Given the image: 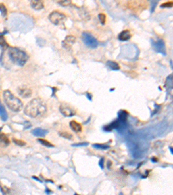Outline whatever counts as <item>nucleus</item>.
<instances>
[{"label":"nucleus","instance_id":"obj_10","mask_svg":"<svg viewBox=\"0 0 173 195\" xmlns=\"http://www.w3.org/2000/svg\"><path fill=\"white\" fill-rule=\"evenodd\" d=\"M30 5L34 10H36V11L42 10L43 8V3L42 1H39V0H33L30 3Z\"/></svg>","mask_w":173,"mask_h":195},{"label":"nucleus","instance_id":"obj_26","mask_svg":"<svg viewBox=\"0 0 173 195\" xmlns=\"http://www.w3.org/2000/svg\"><path fill=\"white\" fill-rule=\"evenodd\" d=\"M13 142H14V143H15V144H17V145H18V146H20V147H22V146H24V145H25V142H23V141H20V140L13 139Z\"/></svg>","mask_w":173,"mask_h":195},{"label":"nucleus","instance_id":"obj_25","mask_svg":"<svg viewBox=\"0 0 173 195\" xmlns=\"http://www.w3.org/2000/svg\"><path fill=\"white\" fill-rule=\"evenodd\" d=\"M61 5H63V6H67L68 5L71 4V1L70 0H62V1H59L58 2Z\"/></svg>","mask_w":173,"mask_h":195},{"label":"nucleus","instance_id":"obj_24","mask_svg":"<svg viewBox=\"0 0 173 195\" xmlns=\"http://www.w3.org/2000/svg\"><path fill=\"white\" fill-rule=\"evenodd\" d=\"M172 2L170 1H169V2H166V3H164V4H162L161 5V7L162 8H171L172 7Z\"/></svg>","mask_w":173,"mask_h":195},{"label":"nucleus","instance_id":"obj_21","mask_svg":"<svg viewBox=\"0 0 173 195\" xmlns=\"http://www.w3.org/2000/svg\"><path fill=\"white\" fill-rule=\"evenodd\" d=\"M60 135H61V137L66 138V139H68V140H72V139H73L72 135H70V134L68 133V132H61V133H60Z\"/></svg>","mask_w":173,"mask_h":195},{"label":"nucleus","instance_id":"obj_18","mask_svg":"<svg viewBox=\"0 0 173 195\" xmlns=\"http://www.w3.org/2000/svg\"><path fill=\"white\" fill-rule=\"evenodd\" d=\"M38 142H39L42 145H43V146H45V147H48V148H53V147H54V145H53L52 143H50L49 142H48V141H46V140H43V139H38Z\"/></svg>","mask_w":173,"mask_h":195},{"label":"nucleus","instance_id":"obj_28","mask_svg":"<svg viewBox=\"0 0 173 195\" xmlns=\"http://www.w3.org/2000/svg\"><path fill=\"white\" fill-rule=\"evenodd\" d=\"M103 162H104V158H101V160H100V166H101V168H103Z\"/></svg>","mask_w":173,"mask_h":195},{"label":"nucleus","instance_id":"obj_31","mask_svg":"<svg viewBox=\"0 0 173 195\" xmlns=\"http://www.w3.org/2000/svg\"><path fill=\"white\" fill-rule=\"evenodd\" d=\"M0 131H1V127H0Z\"/></svg>","mask_w":173,"mask_h":195},{"label":"nucleus","instance_id":"obj_20","mask_svg":"<svg viewBox=\"0 0 173 195\" xmlns=\"http://www.w3.org/2000/svg\"><path fill=\"white\" fill-rule=\"evenodd\" d=\"M93 147L95 148H99V149H108L109 146L108 145H103V144H93Z\"/></svg>","mask_w":173,"mask_h":195},{"label":"nucleus","instance_id":"obj_29","mask_svg":"<svg viewBox=\"0 0 173 195\" xmlns=\"http://www.w3.org/2000/svg\"><path fill=\"white\" fill-rule=\"evenodd\" d=\"M170 153H171V154H173V151H172V148H171V147H170Z\"/></svg>","mask_w":173,"mask_h":195},{"label":"nucleus","instance_id":"obj_2","mask_svg":"<svg viewBox=\"0 0 173 195\" xmlns=\"http://www.w3.org/2000/svg\"><path fill=\"white\" fill-rule=\"evenodd\" d=\"M8 55L11 62L19 66H24L29 60V56L25 51L15 47H9Z\"/></svg>","mask_w":173,"mask_h":195},{"label":"nucleus","instance_id":"obj_19","mask_svg":"<svg viewBox=\"0 0 173 195\" xmlns=\"http://www.w3.org/2000/svg\"><path fill=\"white\" fill-rule=\"evenodd\" d=\"M0 47H1L3 49H5V48H8V44L6 43V41L5 40V38L3 37H0Z\"/></svg>","mask_w":173,"mask_h":195},{"label":"nucleus","instance_id":"obj_7","mask_svg":"<svg viewBox=\"0 0 173 195\" xmlns=\"http://www.w3.org/2000/svg\"><path fill=\"white\" fill-rule=\"evenodd\" d=\"M18 93H19V95L22 97H24V98H29L31 95L32 91H31V89H30L26 86H21V87L18 88Z\"/></svg>","mask_w":173,"mask_h":195},{"label":"nucleus","instance_id":"obj_6","mask_svg":"<svg viewBox=\"0 0 173 195\" xmlns=\"http://www.w3.org/2000/svg\"><path fill=\"white\" fill-rule=\"evenodd\" d=\"M60 111L63 115H65L67 117H71L75 114V111L72 108H70L69 106L65 105V104H61L60 106Z\"/></svg>","mask_w":173,"mask_h":195},{"label":"nucleus","instance_id":"obj_30","mask_svg":"<svg viewBox=\"0 0 173 195\" xmlns=\"http://www.w3.org/2000/svg\"><path fill=\"white\" fill-rule=\"evenodd\" d=\"M120 195H123V194H122V193H120Z\"/></svg>","mask_w":173,"mask_h":195},{"label":"nucleus","instance_id":"obj_13","mask_svg":"<svg viewBox=\"0 0 173 195\" xmlns=\"http://www.w3.org/2000/svg\"><path fill=\"white\" fill-rule=\"evenodd\" d=\"M107 65L112 70H120V65L114 61H107Z\"/></svg>","mask_w":173,"mask_h":195},{"label":"nucleus","instance_id":"obj_22","mask_svg":"<svg viewBox=\"0 0 173 195\" xmlns=\"http://www.w3.org/2000/svg\"><path fill=\"white\" fill-rule=\"evenodd\" d=\"M0 11H1V13H2V16L3 17H5L6 14H7V10L5 8V6L3 5V4H0Z\"/></svg>","mask_w":173,"mask_h":195},{"label":"nucleus","instance_id":"obj_27","mask_svg":"<svg viewBox=\"0 0 173 195\" xmlns=\"http://www.w3.org/2000/svg\"><path fill=\"white\" fill-rule=\"evenodd\" d=\"M89 143L88 142H80V143H75V144H73L72 147H85V146H88Z\"/></svg>","mask_w":173,"mask_h":195},{"label":"nucleus","instance_id":"obj_16","mask_svg":"<svg viewBox=\"0 0 173 195\" xmlns=\"http://www.w3.org/2000/svg\"><path fill=\"white\" fill-rule=\"evenodd\" d=\"M76 41V38L74 36H67L65 38V42L68 44H74Z\"/></svg>","mask_w":173,"mask_h":195},{"label":"nucleus","instance_id":"obj_23","mask_svg":"<svg viewBox=\"0 0 173 195\" xmlns=\"http://www.w3.org/2000/svg\"><path fill=\"white\" fill-rule=\"evenodd\" d=\"M99 18H100V21L101 22V24H105V23H106V18H107L106 15H105L104 13H100V14H99Z\"/></svg>","mask_w":173,"mask_h":195},{"label":"nucleus","instance_id":"obj_11","mask_svg":"<svg viewBox=\"0 0 173 195\" xmlns=\"http://www.w3.org/2000/svg\"><path fill=\"white\" fill-rule=\"evenodd\" d=\"M47 133H48L47 130H44V129H43L41 127H36V128H35V129L32 130V134L34 135H36V136H38V137L44 136Z\"/></svg>","mask_w":173,"mask_h":195},{"label":"nucleus","instance_id":"obj_14","mask_svg":"<svg viewBox=\"0 0 173 195\" xmlns=\"http://www.w3.org/2000/svg\"><path fill=\"white\" fill-rule=\"evenodd\" d=\"M0 116H1V118H2L3 121H6L8 119L7 112H6L5 107L1 104V102H0Z\"/></svg>","mask_w":173,"mask_h":195},{"label":"nucleus","instance_id":"obj_3","mask_svg":"<svg viewBox=\"0 0 173 195\" xmlns=\"http://www.w3.org/2000/svg\"><path fill=\"white\" fill-rule=\"evenodd\" d=\"M3 95L6 105L11 110H12L13 112H18L22 109L24 105L22 101L19 98L16 97L10 90H5Z\"/></svg>","mask_w":173,"mask_h":195},{"label":"nucleus","instance_id":"obj_12","mask_svg":"<svg viewBox=\"0 0 173 195\" xmlns=\"http://www.w3.org/2000/svg\"><path fill=\"white\" fill-rule=\"evenodd\" d=\"M131 38V33L129 30H123L119 35V39L120 41H127Z\"/></svg>","mask_w":173,"mask_h":195},{"label":"nucleus","instance_id":"obj_9","mask_svg":"<svg viewBox=\"0 0 173 195\" xmlns=\"http://www.w3.org/2000/svg\"><path fill=\"white\" fill-rule=\"evenodd\" d=\"M69 125H70V128L75 133H80L81 131V129H82L81 125L79 122H77L76 121H71Z\"/></svg>","mask_w":173,"mask_h":195},{"label":"nucleus","instance_id":"obj_17","mask_svg":"<svg viewBox=\"0 0 173 195\" xmlns=\"http://www.w3.org/2000/svg\"><path fill=\"white\" fill-rule=\"evenodd\" d=\"M119 116H120V121H122V122H125L126 118H127V113L126 111H120V114H119Z\"/></svg>","mask_w":173,"mask_h":195},{"label":"nucleus","instance_id":"obj_8","mask_svg":"<svg viewBox=\"0 0 173 195\" xmlns=\"http://www.w3.org/2000/svg\"><path fill=\"white\" fill-rule=\"evenodd\" d=\"M153 45L155 47V49L156 51L159 52V53H162L164 55H165V46H164V41L162 40H157L156 41L155 43H153Z\"/></svg>","mask_w":173,"mask_h":195},{"label":"nucleus","instance_id":"obj_5","mask_svg":"<svg viewBox=\"0 0 173 195\" xmlns=\"http://www.w3.org/2000/svg\"><path fill=\"white\" fill-rule=\"evenodd\" d=\"M49 18L50 20V22L54 24H59L62 20H64L66 18V16L61 13V12H59L57 11H55V12H52L49 16Z\"/></svg>","mask_w":173,"mask_h":195},{"label":"nucleus","instance_id":"obj_15","mask_svg":"<svg viewBox=\"0 0 173 195\" xmlns=\"http://www.w3.org/2000/svg\"><path fill=\"white\" fill-rule=\"evenodd\" d=\"M0 142H1L4 145H8L10 142L8 137L5 134H0Z\"/></svg>","mask_w":173,"mask_h":195},{"label":"nucleus","instance_id":"obj_4","mask_svg":"<svg viewBox=\"0 0 173 195\" xmlns=\"http://www.w3.org/2000/svg\"><path fill=\"white\" fill-rule=\"evenodd\" d=\"M82 40L86 46L91 48V49L96 48L99 44L97 40L89 32H83L82 33Z\"/></svg>","mask_w":173,"mask_h":195},{"label":"nucleus","instance_id":"obj_1","mask_svg":"<svg viewBox=\"0 0 173 195\" xmlns=\"http://www.w3.org/2000/svg\"><path fill=\"white\" fill-rule=\"evenodd\" d=\"M47 111L45 102L40 98H34L24 108V114L30 117H38L44 114Z\"/></svg>","mask_w":173,"mask_h":195}]
</instances>
